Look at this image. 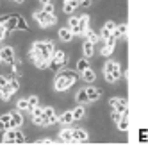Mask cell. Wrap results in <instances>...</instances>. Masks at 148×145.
Listing matches in <instances>:
<instances>
[{"mask_svg": "<svg viewBox=\"0 0 148 145\" xmlns=\"http://www.w3.org/2000/svg\"><path fill=\"white\" fill-rule=\"evenodd\" d=\"M79 79V75L71 70H59L56 74V79H54V88L57 91H66L71 84H75Z\"/></svg>", "mask_w": 148, "mask_h": 145, "instance_id": "1", "label": "cell"}, {"mask_svg": "<svg viewBox=\"0 0 148 145\" xmlns=\"http://www.w3.org/2000/svg\"><path fill=\"white\" fill-rule=\"evenodd\" d=\"M64 63H66V54L62 52V50H54V54H52V57H50L48 66H52V70H54V72H59L62 66H64Z\"/></svg>", "mask_w": 148, "mask_h": 145, "instance_id": "2", "label": "cell"}, {"mask_svg": "<svg viewBox=\"0 0 148 145\" xmlns=\"http://www.w3.org/2000/svg\"><path fill=\"white\" fill-rule=\"evenodd\" d=\"M34 18L38 20V23L41 25V27H48V25H54L56 22H57V18L54 16V14H47V13H43V11H36L34 13Z\"/></svg>", "mask_w": 148, "mask_h": 145, "instance_id": "3", "label": "cell"}, {"mask_svg": "<svg viewBox=\"0 0 148 145\" xmlns=\"http://www.w3.org/2000/svg\"><path fill=\"white\" fill-rule=\"evenodd\" d=\"M109 104H111V108L114 111H118V113H129V106H127V100L125 99H116V97H112L109 100Z\"/></svg>", "mask_w": 148, "mask_h": 145, "instance_id": "4", "label": "cell"}, {"mask_svg": "<svg viewBox=\"0 0 148 145\" xmlns=\"http://www.w3.org/2000/svg\"><path fill=\"white\" fill-rule=\"evenodd\" d=\"M23 124V117H22V113H20L18 109L11 111V120H9V129H14V127H20Z\"/></svg>", "mask_w": 148, "mask_h": 145, "instance_id": "5", "label": "cell"}, {"mask_svg": "<svg viewBox=\"0 0 148 145\" xmlns=\"http://www.w3.org/2000/svg\"><path fill=\"white\" fill-rule=\"evenodd\" d=\"M0 57H2V61H5V63L11 65L14 61V48L13 47H4L2 50H0Z\"/></svg>", "mask_w": 148, "mask_h": 145, "instance_id": "6", "label": "cell"}, {"mask_svg": "<svg viewBox=\"0 0 148 145\" xmlns=\"http://www.w3.org/2000/svg\"><path fill=\"white\" fill-rule=\"evenodd\" d=\"M88 23H89V16L84 14L82 18H79V25L75 29H71V32L73 34H84V30L88 29Z\"/></svg>", "mask_w": 148, "mask_h": 145, "instance_id": "7", "label": "cell"}, {"mask_svg": "<svg viewBox=\"0 0 148 145\" xmlns=\"http://www.w3.org/2000/svg\"><path fill=\"white\" fill-rule=\"evenodd\" d=\"M43 117L48 120V126H50V124H57L59 122V117L56 115V111H54V108H52V106L43 108Z\"/></svg>", "mask_w": 148, "mask_h": 145, "instance_id": "8", "label": "cell"}, {"mask_svg": "<svg viewBox=\"0 0 148 145\" xmlns=\"http://www.w3.org/2000/svg\"><path fill=\"white\" fill-rule=\"evenodd\" d=\"M71 138L73 142H88V133L82 127H75V129H71Z\"/></svg>", "mask_w": 148, "mask_h": 145, "instance_id": "9", "label": "cell"}, {"mask_svg": "<svg viewBox=\"0 0 148 145\" xmlns=\"http://www.w3.org/2000/svg\"><path fill=\"white\" fill-rule=\"evenodd\" d=\"M79 7V0H64V6H62V11L64 13H73Z\"/></svg>", "mask_w": 148, "mask_h": 145, "instance_id": "10", "label": "cell"}, {"mask_svg": "<svg viewBox=\"0 0 148 145\" xmlns=\"http://www.w3.org/2000/svg\"><path fill=\"white\" fill-rule=\"evenodd\" d=\"M16 20H18V14H11V16H9V20L4 23L5 32H7V34L11 32V30H14V29H16Z\"/></svg>", "mask_w": 148, "mask_h": 145, "instance_id": "11", "label": "cell"}, {"mask_svg": "<svg viewBox=\"0 0 148 145\" xmlns=\"http://www.w3.org/2000/svg\"><path fill=\"white\" fill-rule=\"evenodd\" d=\"M127 30H129V27H127V23H121V25H118V27H114L112 29V36L118 39V38H121V36H125L127 34Z\"/></svg>", "mask_w": 148, "mask_h": 145, "instance_id": "12", "label": "cell"}, {"mask_svg": "<svg viewBox=\"0 0 148 145\" xmlns=\"http://www.w3.org/2000/svg\"><path fill=\"white\" fill-rule=\"evenodd\" d=\"M59 38H61L62 41H71V38H73L71 29H70V27H62V29H59Z\"/></svg>", "mask_w": 148, "mask_h": 145, "instance_id": "13", "label": "cell"}, {"mask_svg": "<svg viewBox=\"0 0 148 145\" xmlns=\"http://www.w3.org/2000/svg\"><path fill=\"white\" fill-rule=\"evenodd\" d=\"M84 90H86V93H88V97H89V100H91V102L100 99V91L95 88V86H88V88H84Z\"/></svg>", "mask_w": 148, "mask_h": 145, "instance_id": "14", "label": "cell"}, {"mask_svg": "<svg viewBox=\"0 0 148 145\" xmlns=\"http://www.w3.org/2000/svg\"><path fill=\"white\" fill-rule=\"evenodd\" d=\"M59 140L64 142V143H75L73 138H71V129H62L61 134H59Z\"/></svg>", "mask_w": 148, "mask_h": 145, "instance_id": "15", "label": "cell"}, {"mask_svg": "<svg viewBox=\"0 0 148 145\" xmlns=\"http://www.w3.org/2000/svg\"><path fill=\"white\" fill-rule=\"evenodd\" d=\"M130 126V122H129V113H121V120L118 122V129L120 131H127Z\"/></svg>", "mask_w": 148, "mask_h": 145, "instance_id": "16", "label": "cell"}, {"mask_svg": "<svg viewBox=\"0 0 148 145\" xmlns=\"http://www.w3.org/2000/svg\"><path fill=\"white\" fill-rule=\"evenodd\" d=\"M82 50H84V56L86 57H91L93 52H95V43H91V41H84V45H82Z\"/></svg>", "mask_w": 148, "mask_h": 145, "instance_id": "17", "label": "cell"}, {"mask_svg": "<svg viewBox=\"0 0 148 145\" xmlns=\"http://www.w3.org/2000/svg\"><path fill=\"white\" fill-rule=\"evenodd\" d=\"M80 75H82V79L86 81V82H93V81H95V77H97V75H95V72H93L89 66H88L86 70H82V72H80Z\"/></svg>", "mask_w": 148, "mask_h": 145, "instance_id": "18", "label": "cell"}, {"mask_svg": "<svg viewBox=\"0 0 148 145\" xmlns=\"http://www.w3.org/2000/svg\"><path fill=\"white\" fill-rule=\"evenodd\" d=\"M84 36H86V39L91 41V43H98V39H100V36L95 32V30H91V29H86V30H84Z\"/></svg>", "mask_w": 148, "mask_h": 145, "instance_id": "19", "label": "cell"}, {"mask_svg": "<svg viewBox=\"0 0 148 145\" xmlns=\"http://www.w3.org/2000/svg\"><path fill=\"white\" fill-rule=\"evenodd\" d=\"M13 93H14L13 88L9 86V84H5V86H2V90H0V97H2V100H9Z\"/></svg>", "mask_w": 148, "mask_h": 145, "instance_id": "20", "label": "cell"}, {"mask_svg": "<svg viewBox=\"0 0 148 145\" xmlns=\"http://www.w3.org/2000/svg\"><path fill=\"white\" fill-rule=\"evenodd\" d=\"M75 100H77V102H80V104H86V102H91V100H89V97H88V93H86V90H84V88L77 91Z\"/></svg>", "mask_w": 148, "mask_h": 145, "instance_id": "21", "label": "cell"}, {"mask_svg": "<svg viewBox=\"0 0 148 145\" xmlns=\"http://www.w3.org/2000/svg\"><path fill=\"white\" fill-rule=\"evenodd\" d=\"M59 122L64 124V126H70V124H73V115H71V111H64V113H62V115L59 117Z\"/></svg>", "mask_w": 148, "mask_h": 145, "instance_id": "22", "label": "cell"}, {"mask_svg": "<svg viewBox=\"0 0 148 145\" xmlns=\"http://www.w3.org/2000/svg\"><path fill=\"white\" fill-rule=\"evenodd\" d=\"M71 115H73V122H77V120H82V118H84L86 111H84V108H82V106H77L75 109L71 111Z\"/></svg>", "mask_w": 148, "mask_h": 145, "instance_id": "23", "label": "cell"}, {"mask_svg": "<svg viewBox=\"0 0 148 145\" xmlns=\"http://www.w3.org/2000/svg\"><path fill=\"white\" fill-rule=\"evenodd\" d=\"M111 75L114 77V81H118V79L121 77V68H120V65H118V63H112V68H111Z\"/></svg>", "mask_w": 148, "mask_h": 145, "instance_id": "24", "label": "cell"}, {"mask_svg": "<svg viewBox=\"0 0 148 145\" xmlns=\"http://www.w3.org/2000/svg\"><path fill=\"white\" fill-rule=\"evenodd\" d=\"M14 142L16 143H25V134L20 131L18 127H14Z\"/></svg>", "mask_w": 148, "mask_h": 145, "instance_id": "25", "label": "cell"}, {"mask_svg": "<svg viewBox=\"0 0 148 145\" xmlns=\"http://www.w3.org/2000/svg\"><path fill=\"white\" fill-rule=\"evenodd\" d=\"M16 29H20V30H29V25H27V22L18 14V20H16Z\"/></svg>", "mask_w": 148, "mask_h": 145, "instance_id": "26", "label": "cell"}, {"mask_svg": "<svg viewBox=\"0 0 148 145\" xmlns=\"http://www.w3.org/2000/svg\"><path fill=\"white\" fill-rule=\"evenodd\" d=\"M88 66H89V63H88V57H82V59H79V63H77V72L86 70Z\"/></svg>", "mask_w": 148, "mask_h": 145, "instance_id": "27", "label": "cell"}, {"mask_svg": "<svg viewBox=\"0 0 148 145\" xmlns=\"http://www.w3.org/2000/svg\"><path fill=\"white\" fill-rule=\"evenodd\" d=\"M16 109H18V111H27V109H29V100H27V99H22V100H18V104H16Z\"/></svg>", "mask_w": 148, "mask_h": 145, "instance_id": "28", "label": "cell"}, {"mask_svg": "<svg viewBox=\"0 0 148 145\" xmlns=\"http://www.w3.org/2000/svg\"><path fill=\"white\" fill-rule=\"evenodd\" d=\"M41 11L47 13V14H54L56 7H54V4H52V2H47V4H43V9H41Z\"/></svg>", "mask_w": 148, "mask_h": 145, "instance_id": "29", "label": "cell"}, {"mask_svg": "<svg viewBox=\"0 0 148 145\" xmlns=\"http://www.w3.org/2000/svg\"><path fill=\"white\" fill-rule=\"evenodd\" d=\"M27 100H29V109H27V111H32V108L39 104V99H38L36 95H30V97H29Z\"/></svg>", "mask_w": 148, "mask_h": 145, "instance_id": "30", "label": "cell"}, {"mask_svg": "<svg viewBox=\"0 0 148 145\" xmlns=\"http://www.w3.org/2000/svg\"><path fill=\"white\" fill-rule=\"evenodd\" d=\"M7 84L13 88V91H18V90H20V82H18V79H11V81H7Z\"/></svg>", "mask_w": 148, "mask_h": 145, "instance_id": "31", "label": "cell"}, {"mask_svg": "<svg viewBox=\"0 0 148 145\" xmlns=\"http://www.w3.org/2000/svg\"><path fill=\"white\" fill-rule=\"evenodd\" d=\"M68 25H70V29H75V27L79 25V18H77V16H70Z\"/></svg>", "mask_w": 148, "mask_h": 145, "instance_id": "32", "label": "cell"}, {"mask_svg": "<svg viewBox=\"0 0 148 145\" xmlns=\"http://www.w3.org/2000/svg\"><path fill=\"white\" fill-rule=\"evenodd\" d=\"M9 120H11V113H5V115H2V117H0V122H4L7 129H9Z\"/></svg>", "mask_w": 148, "mask_h": 145, "instance_id": "33", "label": "cell"}, {"mask_svg": "<svg viewBox=\"0 0 148 145\" xmlns=\"http://www.w3.org/2000/svg\"><path fill=\"white\" fill-rule=\"evenodd\" d=\"M111 118H112V122H116V124H118V122L121 120V113H118V111H112Z\"/></svg>", "mask_w": 148, "mask_h": 145, "instance_id": "34", "label": "cell"}, {"mask_svg": "<svg viewBox=\"0 0 148 145\" xmlns=\"http://www.w3.org/2000/svg\"><path fill=\"white\" fill-rule=\"evenodd\" d=\"M48 63H50V61H34V65H36L38 68H47Z\"/></svg>", "mask_w": 148, "mask_h": 145, "instance_id": "35", "label": "cell"}, {"mask_svg": "<svg viewBox=\"0 0 148 145\" xmlns=\"http://www.w3.org/2000/svg\"><path fill=\"white\" fill-rule=\"evenodd\" d=\"M36 143H39V145H50V143H54V140H50V138H41V140H38Z\"/></svg>", "mask_w": 148, "mask_h": 145, "instance_id": "36", "label": "cell"}, {"mask_svg": "<svg viewBox=\"0 0 148 145\" xmlns=\"http://www.w3.org/2000/svg\"><path fill=\"white\" fill-rule=\"evenodd\" d=\"M109 36H111V30H109V29H105V27H103V29H102V36H100V38H103V39H107Z\"/></svg>", "mask_w": 148, "mask_h": 145, "instance_id": "37", "label": "cell"}, {"mask_svg": "<svg viewBox=\"0 0 148 145\" xmlns=\"http://www.w3.org/2000/svg\"><path fill=\"white\" fill-rule=\"evenodd\" d=\"M91 2H93V0H79V6H82V7H89Z\"/></svg>", "mask_w": 148, "mask_h": 145, "instance_id": "38", "label": "cell"}, {"mask_svg": "<svg viewBox=\"0 0 148 145\" xmlns=\"http://www.w3.org/2000/svg\"><path fill=\"white\" fill-rule=\"evenodd\" d=\"M7 36V32H5V27L2 25V23H0V39H4Z\"/></svg>", "mask_w": 148, "mask_h": 145, "instance_id": "39", "label": "cell"}, {"mask_svg": "<svg viewBox=\"0 0 148 145\" xmlns=\"http://www.w3.org/2000/svg\"><path fill=\"white\" fill-rule=\"evenodd\" d=\"M7 81H9L7 77H4V75H0V90H2V86H5V84H7Z\"/></svg>", "mask_w": 148, "mask_h": 145, "instance_id": "40", "label": "cell"}, {"mask_svg": "<svg viewBox=\"0 0 148 145\" xmlns=\"http://www.w3.org/2000/svg\"><path fill=\"white\" fill-rule=\"evenodd\" d=\"M103 27H105V29H109V30H111V32H112V29H114L116 25H114V22H107V23H105Z\"/></svg>", "mask_w": 148, "mask_h": 145, "instance_id": "41", "label": "cell"}, {"mask_svg": "<svg viewBox=\"0 0 148 145\" xmlns=\"http://www.w3.org/2000/svg\"><path fill=\"white\" fill-rule=\"evenodd\" d=\"M103 75H105V81H107V82H116V81H114V77H112L111 74H103Z\"/></svg>", "mask_w": 148, "mask_h": 145, "instance_id": "42", "label": "cell"}, {"mask_svg": "<svg viewBox=\"0 0 148 145\" xmlns=\"http://www.w3.org/2000/svg\"><path fill=\"white\" fill-rule=\"evenodd\" d=\"M9 16H11V14H4V16H0V23L4 25V23L7 22V20H9Z\"/></svg>", "mask_w": 148, "mask_h": 145, "instance_id": "43", "label": "cell"}, {"mask_svg": "<svg viewBox=\"0 0 148 145\" xmlns=\"http://www.w3.org/2000/svg\"><path fill=\"white\" fill-rule=\"evenodd\" d=\"M139 140L141 142H146V131H141L139 133Z\"/></svg>", "mask_w": 148, "mask_h": 145, "instance_id": "44", "label": "cell"}, {"mask_svg": "<svg viewBox=\"0 0 148 145\" xmlns=\"http://www.w3.org/2000/svg\"><path fill=\"white\" fill-rule=\"evenodd\" d=\"M4 136H5V131H0V143H4Z\"/></svg>", "mask_w": 148, "mask_h": 145, "instance_id": "45", "label": "cell"}, {"mask_svg": "<svg viewBox=\"0 0 148 145\" xmlns=\"http://www.w3.org/2000/svg\"><path fill=\"white\" fill-rule=\"evenodd\" d=\"M5 129H7V127H5V124H4V122H0V131H5Z\"/></svg>", "mask_w": 148, "mask_h": 145, "instance_id": "46", "label": "cell"}, {"mask_svg": "<svg viewBox=\"0 0 148 145\" xmlns=\"http://www.w3.org/2000/svg\"><path fill=\"white\" fill-rule=\"evenodd\" d=\"M13 2H18V4H23L25 0H13Z\"/></svg>", "mask_w": 148, "mask_h": 145, "instance_id": "47", "label": "cell"}, {"mask_svg": "<svg viewBox=\"0 0 148 145\" xmlns=\"http://www.w3.org/2000/svg\"><path fill=\"white\" fill-rule=\"evenodd\" d=\"M39 2H41V4H47V2H50V0H39Z\"/></svg>", "mask_w": 148, "mask_h": 145, "instance_id": "48", "label": "cell"}, {"mask_svg": "<svg viewBox=\"0 0 148 145\" xmlns=\"http://www.w3.org/2000/svg\"><path fill=\"white\" fill-rule=\"evenodd\" d=\"M0 61H2V57H0Z\"/></svg>", "mask_w": 148, "mask_h": 145, "instance_id": "49", "label": "cell"}]
</instances>
